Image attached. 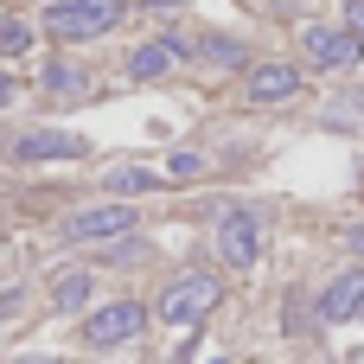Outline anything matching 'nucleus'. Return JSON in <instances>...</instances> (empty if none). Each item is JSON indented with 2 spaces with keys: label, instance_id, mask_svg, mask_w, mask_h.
Masks as SVG:
<instances>
[{
  "label": "nucleus",
  "instance_id": "39448f33",
  "mask_svg": "<svg viewBox=\"0 0 364 364\" xmlns=\"http://www.w3.org/2000/svg\"><path fill=\"white\" fill-rule=\"evenodd\" d=\"M301 45H307V58H314L320 70H352V64L364 58V38L352 32V26H307Z\"/></svg>",
  "mask_w": 364,
  "mask_h": 364
},
{
  "label": "nucleus",
  "instance_id": "a211bd4d",
  "mask_svg": "<svg viewBox=\"0 0 364 364\" xmlns=\"http://www.w3.org/2000/svg\"><path fill=\"white\" fill-rule=\"evenodd\" d=\"M19 301H26V294H19V288H6V294H0V320H13V314H19Z\"/></svg>",
  "mask_w": 364,
  "mask_h": 364
},
{
  "label": "nucleus",
  "instance_id": "412c9836",
  "mask_svg": "<svg viewBox=\"0 0 364 364\" xmlns=\"http://www.w3.org/2000/svg\"><path fill=\"white\" fill-rule=\"evenodd\" d=\"M147 6H186V0H147Z\"/></svg>",
  "mask_w": 364,
  "mask_h": 364
},
{
  "label": "nucleus",
  "instance_id": "f03ea898",
  "mask_svg": "<svg viewBox=\"0 0 364 364\" xmlns=\"http://www.w3.org/2000/svg\"><path fill=\"white\" fill-rule=\"evenodd\" d=\"M122 19V0H51L45 6V32L51 38H102L109 26Z\"/></svg>",
  "mask_w": 364,
  "mask_h": 364
},
{
  "label": "nucleus",
  "instance_id": "6ab92c4d",
  "mask_svg": "<svg viewBox=\"0 0 364 364\" xmlns=\"http://www.w3.org/2000/svg\"><path fill=\"white\" fill-rule=\"evenodd\" d=\"M346 243H352V256H364V224L352 230V237H346Z\"/></svg>",
  "mask_w": 364,
  "mask_h": 364
},
{
  "label": "nucleus",
  "instance_id": "7ed1b4c3",
  "mask_svg": "<svg viewBox=\"0 0 364 364\" xmlns=\"http://www.w3.org/2000/svg\"><path fill=\"white\" fill-rule=\"evenodd\" d=\"M218 256L230 262V269H256V256H262V224H256V211H224L218 218Z\"/></svg>",
  "mask_w": 364,
  "mask_h": 364
},
{
  "label": "nucleus",
  "instance_id": "ddd939ff",
  "mask_svg": "<svg viewBox=\"0 0 364 364\" xmlns=\"http://www.w3.org/2000/svg\"><path fill=\"white\" fill-rule=\"evenodd\" d=\"M198 51H205L211 64H224V70H237V64H243V45H237V38H224V32H211Z\"/></svg>",
  "mask_w": 364,
  "mask_h": 364
},
{
  "label": "nucleus",
  "instance_id": "9d476101",
  "mask_svg": "<svg viewBox=\"0 0 364 364\" xmlns=\"http://www.w3.org/2000/svg\"><path fill=\"white\" fill-rule=\"evenodd\" d=\"M186 51H192L186 38H154V45H141V51L128 58V77H134V83H154V77H166Z\"/></svg>",
  "mask_w": 364,
  "mask_h": 364
},
{
  "label": "nucleus",
  "instance_id": "4468645a",
  "mask_svg": "<svg viewBox=\"0 0 364 364\" xmlns=\"http://www.w3.org/2000/svg\"><path fill=\"white\" fill-rule=\"evenodd\" d=\"M109 186H115V192H154V186H160V173H141V166H122V173H109Z\"/></svg>",
  "mask_w": 364,
  "mask_h": 364
},
{
  "label": "nucleus",
  "instance_id": "1a4fd4ad",
  "mask_svg": "<svg viewBox=\"0 0 364 364\" xmlns=\"http://www.w3.org/2000/svg\"><path fill=\"white\" fill-rule=\"evenodd\" d=\"M320 320L326 326H346V320H364V269H346L326 294H320Z\"/></svg>",
  "mask_w": 364,
  "mask_h": 364
},
{
  "label": "nucleus",
  "instance_id": "423d86ee",
  "mask_svg": "<svg viewBox=\"0 0 364 364\" xmlns=\"http://www.w3.org/2000/svg\"><path fill=\"white\" fill-rule=\"evenodd\" d=\"M128 230H134V205H90L64 224L70 243H122Z\"/></svg>",
  "mask_w": 364,
  "mask_h": 364
},
{
  "label": "nucleus",
  "instance_id": "2eb2a0df",
  "mask_svg": "<svg viewBox=\"0 0 364 364\" xmlns=\"http://www.w3.org/2000/svg\"><path fill=\"white\" fill-rule=\"evenodd\" d=\"M32 45V26L26 19H0V51H26Z\"/></svg>",
  "mask_w": 364,
  "mask_h": 364
},
{
  "label": "nucleus",
  "instance_id": "f257e3e1",
  "mask_svg": "<svg viewBox=\"0 0 364 364\" xmlns=\"http://www.w3.org/2000/svg\"><path fill=\"white\" fill-rule=\"evenodd\" d=\"M218 301H224L218 275H198V269H192V275L166 282V294H160V307H154V314H160L166 326H186V333H192V326H198V320H205Z\"/></svg>",
  "mask_w": 364,
  "mask_h": 364
},
{
  "label": "nucleus",
  "instance_id": "f8f14e48",
  "mask_svg": "<svg viewBox=\"0 0 364 364\" xmlns=\"http://www.w3.org/2000/svg\"><path fill=\"white\" fill-rule=\"evenodd\" d=\"M45 90H51V96H83L90 77H83L77 64H51V70H45Z\"/></svg>",
  "mask_w": 364,
  "mask_h": 364
},
{
  "label": "nucleus",
  "instance_id": "0eeeda50",
  "mask_svg": "<svg viewBox=\"0 0 364 364\" xmlns=\"http://www.w3.org/2000/svg\"><path fill=\"white\" fill-rule=\"evenodd\" d=\"M83 154H90V141H77L64 128H26L13 141V160H83Z\"/></svg>",
  "mask_w": 364,
  "mask_h": 364
},
{
  "label": "nucleus",
  "instance_id": "4be33fe9",
  "mask_svg": "<svg viewBox=\"0 0 364 364\" xmlns=\"http://www.w3.org/2000/svg\"><path fill=\"white\" fill-rule=\"evenodd\" d=\"M32 364H58V358H32Z\"/></svg>",
  "mask_w": 364,
  "mask_h": 364
},
{
  "label": "nucleus",
  "instance_id": "aec40b11",
  "mask_svg": "<svg viewBox=\"0 0 364 364\" xmlns=\"http://www.w3.org/2000/svg\"><path fill=\"white\" fill-rule=\"evenodd\" d=\"M6 102H13V77H0V109H6Z\"/></svg>",
  "mask_w": 364,
  "mask_h": 364
},
{
  "label": "nucleus",
  "instance_id": "20e7f679",
  "mask_svg": "<svg viewBox=\"0 0 364 364\" xmlns=\"http://www.w3.org/2000/svg\"><path fill=\"white\" fill-rule=\"evenodd\" d=\"M141 326H147V307L141 301H109V307H96L83 320V339L90 346H128V339H141Z\"/></svg>",
  "mask_w": 364,
  "mask_h": 364
},
{
  "label": "nucleus",
  "instance_id": "dca6fc26",
  "mask_svg": "<svg viewBox=\"0 0 364 364\" xmlns=\"http://www.w3.org/2000/svg\"><path fill=\"white\" fill-rule=\"evenodd\" d=\"M166 173H173V179H192V173H205V160H198V154H173Z\"/></svg>",
  "mask_w": 364,
  "mask_h": 364
},
{
  "label": "nucleus",
  "instance_id": "9b49d317",
  "mask_svg": "<svg viewBox=\"0 0 364 364\" xmlns=\"http://www.w3.org/2000/svg\"><path fill=\"white\" fill-rule=\"evenodd\" d=\"M90 288H96L90 269H64V275L51 282V307H58V314H77V307L90 301Z\"/></svg>",
  "mask_w": 364,
  "mask_h": 364
},
{
  "label": "nucleus",
  "instance_id": "f3484780",
  "mask_svg": "<svg viewBox=\"0 0 364 364\" xmlns=\"http://www.w3.org/2000/svg\"><path fill=\"white\" fill-rule=\"evenodd\" d=\"M346 26H352V32L364 38V0H346Z\"/></svg>",
  "mask_w": 364,
  "mask_h": 364
},
{
  "label": "nucleus",
  "instance_id": "6e6552de",
  "mask_svg": "<svg viewBox=\"0 0 364 364\" xmlns=\"http://www.w3.org/2000/svg\"><path fill=\"white\" fill-rule=\"evenodd\" d=\"M243 90H250V102H288V96H301V70L269 58V64H250Z\"/></svg>",
  "mask_w": 364,
  "mask_h": 364
}]
</instances>
